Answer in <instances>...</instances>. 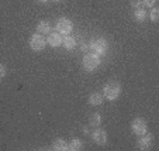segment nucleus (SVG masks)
<instances>
[{"mask_svg": "<svg viewBox=\"0 0 159 151\" xmlns=\"http://www.w3.org/2000/svg\"><path fill=\"white\" fill-rule=\"evenodd\" d=\"M92 140H93L96 144L103 145V144L107 143L108 137H107V133H106L104 130H102V129H96V130L92 133Z\"/></svg>", "mask_w": 159, "mask_h": 151, "instance_id": "obj_8", "label": "nucleus"}, {"mask_svg": "<svg viewBox=\"0 0 159 151\" xmlns=\"http://www.w3.org/2000/svg\"><path fill=\"white\" fill-rule=\"evenodd\" d=\"M38 2H41V3H44V2H48V0H38Z\"/></svg>", "mask_w": 159, "mask_h": 151, "instance_id": "obj_20", "label": "nucleus"}, {"mask_svg": "<svg viewBox=\"0 0 159 151\" xmlns=\"http://www.w3.org/2000/svg\"><path fill=\"white\" fill-rule=\"evenodd\" d=\"M68 145H69V150H72V151H79L83 148V143H82L80 139H72Z\"/></svg>", "mask_w": 159, "mask_h": 151, "instance_id": "obj_15", "label": "nucleus"}, {"mask_svg": "<svg viewBox=\"0 0 159 151\" xmlns=\"http://www.w3.org/2000/svg\"><path fill=\"white\" fill-rule=\"evenodd\" d=\"M55 2H61V0H55Z\"/></svg>", "mask_w": 159, "mask_h": 151, "instance_id": "obj_21", "label": "nucleus"}, {"mask_svg": "<svg viewBox=\"0 0 159 151\" xmlns=\"http://www.w3.org/2000/svg\"><path fill=\"white\" fill-rule=\"evenodd\" d=\"M37 33L38 34H49L51 33V24L45 20L39 21L38 24H37Z\"/></svg>", "mask_w": 159, "mask_h": 151, "instance_id": "obj_11", "label": "nucleus"}, {"mask_svg": "<svg viewBox=\"0 0 159 151\" xmlns=\"http://www.w3.org/2000/svg\"><path fill=\"white\" fill-rule=\"evenodd\" d=\"M121 93V85L117 81H110L103 88V96L108 100H116Z\"/></svg>", "mask_w": 159, "mask_h": 151, "instance_id": "obj_1", "label": "nucleus"}, {"mask_svg": "<svg viewBox=\"0 0 159 151\" xmlns=\"http://www.w3.org/2000/svg\"><path fill=\"white\" fill-rule=\"evenodd\" d=\"M30 48L33 50V51H35V52H39V51H42V50L47 47V40L44 38V35L42 34H33L31 35V38H30Z\"/></svg>", "mask_w": 159, "mask_h": 151, "instance_id": "obj_3", "label": "nucleus"}, {"mask_svg": "<svg viewBox=\"0 0 159 151\" xmlns=\"http://www.w3.org/2000/svg\"><path fill=\"white\" fill-rule=\"evenodd\" d=\"M89 124L93 127H99L102 124V116L99 113H92L89 117Z\"/></svg>", "mask_w": 159, "mask_h": 151, "instance_id": "obj_14", "label": "nucleus"}, {"mask_svg": "<svg viewBox=\"0 0 159 151\" xmlns=\"http://www.w3.org/2000/svg\"><path fill=\"white\" fill-rule=\"evenodd\" d=\"M89 103L92 106H99L103 103V95L99 93V92H94L89 96Z\"/></svg>", "mask_w": 159, "mask_h": 151, "instance_id": "obj_13", "label": "nucleus"}, {"mask_svg": "<svg viewBox=\"0 0 159 151\" xmlns=\"http://www.w3.org/2000/svg\"><path fill=\"white\" fill-rule=\"evenodd\" d=\"M47 42H48L49 47H59L61 44H62V35H61V33H58V31H54V33H49L48 34V38H47Z\"/></svg>", "mask_w": 159, "mask_h": 151, "instance_id": "obj_9", "label": "nucleus"}, {"mask_svg": "<svg viewBox=\"0 0 159 151\" xmlns=\"http://www.w3.org/2000/svg\"><path fill=\"white\" fill-rule=\"evenodd\" d=\"M73 30V23L66 17H61L57 21V31L61 34H70Z\"/></svg>", "mask_w": 159, "mask_h": 151, "instance_id": "obj_6", "label": "nucleus"}, {"mask_svg": "<svg viewBox=\"0 0 159 151\" xmlns=\"http://www.w3.org/2000/svg\"><path fill=\"white\" fill-rule=\"evenodd\" d=\"M155 3H156V0H144V4L148 7H153Z\"/></svg>", "mask_w": 159, "mask_h": 151, "instance_id": "obj_19", "label": "nucleus"}, {"mask_svg": "<svg viewBox=\"0 0 159 151\" xmlns=\"http://www.w3.org/2000/svg\"><path fill=\"white\" fill-rule=\"evenodd\" d=\"M134 17L137 18L138 21H144L145 18H147V12H145V9L144 7H138V9H135V12H134Z\"/></svg>", "mask_w": 159, "mask_h": 151, "instance_id": "obj_16", "label": "nucleus"}, {"mask_svg": "<svg viewBox=\"0 0 159 151\" xmlns=\"http://www.w3.org/2000/svg\"><path fill=\"white\" fill-rule=\"evenodd\" d=\"M6 73H7V69H6V67H4V65H2V64H0V79H3L4 76H6Z\"/></svg>", "mask_w": 159, "mask_h": 151, "instance_id": "obj_18", "label": "nucleus"}, {"mask_svg": "<svg viewBox=\"0 0 159 151\" xmlns=\"http://www.w3.org/2000/svg\"><path fill=\"white\" fill-rule=\"evenodd\" d=\"M82 65H83L84 71L92 72V71H94L100 65V57L96 54H92V52L86 54L83 57V59H82Z\"/></svg>", "mask_w": 159, "mask_h": 151, "instance_id": "obj_2", "label": "nucleus"}, {"mask_svg": "<svg viewBox=\"0 0 159 151\" xmlns=\"http://www.w3.org/2000/svg\"><path fill=\"white\" fill-rule=\"evenodd\" d=\"M153 144V136L151 133H144L138 139V148L139 150H149Z\"/></svg>", "mask_w": 159, "mask_h": 151, "instance_id": "obj_7", "label": "nucleus"}, {"mask_svg": "<svg viewBox=\"0 0 159 151\" xmlns=\"http://www.w3.org/2000/svg\"><path fill=\"white\" fill-rule=\"evenodd\" d=\"M149 18L153 21V23H156V21L159 20V10L156 9V7H153V9L151 10V13H149Z\"/></svg>", "mask_w": 159, "mask_h": 151, "instance_id": "obj_17", "label": "nucleus"}, {"mask_svg": "<svg viewBox=\"0 0 159 151\" xmlns=\"http://www.w3.org/2000/svg\"><path fill=\"white\" fill-rule=\"evenodd\" d=\"M52 150L55 151H68L69 150V145L63 139H57L52 143Z\"/></svg>", "mask_w": 159, "mask_h": 151, "instance_id": "obj_10", "label": "nucleus"}, {"mask_svg": "<svg viewBox=\"0 0 159 151\" xmlns=\"http://www.w3.org/2000/svg\"><path fill=\"white\" fill-rule=\"evenodd\" d=\"M89 48L93 51V54L99 55V57L100 55H104L106 51H107V41L103 38H96L90 42Z\"/></svg>", "mask_w": 159, "mask_h": 151, "instance_id": "obj_4", "label": "nucleus"}, {"mask_svg": "<svg viewBox=\"0 0 159 151\" xmlns=\"http://www.w3.org/2000/svg\"><path fill=\"white\" fill-rule=\"evenodd\" d=\"M62 44L65 47V50H73L76 47V40H75V37L68 34L65 38H62Z\"/></svg>", "mask_w": 159, "mask_h": 151, "instance_id": "obj_12", "label": "nucleus"}, {"mask_svg": "<svg viewBox=\"0 0 159 151\" xmlns=\"http://www.w3.org/2000/svg\"><path fill=\"white\" fill-rule=\"evenodd\" d=\"M131 130L135 136H142L144 133H147L148 127H147V121H145V119H142V117L134 119L132 123H131Z\"/></svg>", "mask_w": 159, "mask_h": 151, "instance_id": "obj_5", "label": "nucleus"}]
</instances>
